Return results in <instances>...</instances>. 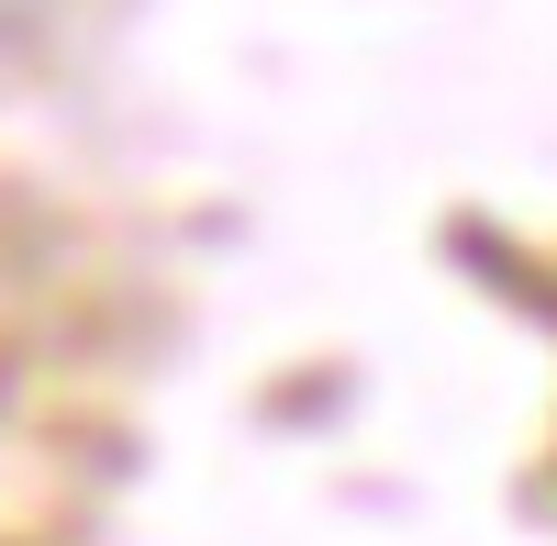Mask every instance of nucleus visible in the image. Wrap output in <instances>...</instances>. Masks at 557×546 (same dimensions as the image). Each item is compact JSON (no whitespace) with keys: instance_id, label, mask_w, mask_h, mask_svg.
Returning <instances> with one entry per match:
<instances>
[{"instance_id":"obj_1","label":"nucleus","mask_w":557,"mask_h":546,"mask_svg":"<svg viewBox=\"0 0 557 546\" xmlns=\"http://www.w3.org/2000/svg\"><path fill=\"white\" fill-rule=\"evenodd\" d=\"M45 12H57V0H0V34H34Z\"/></svg>"}]
</instances>
